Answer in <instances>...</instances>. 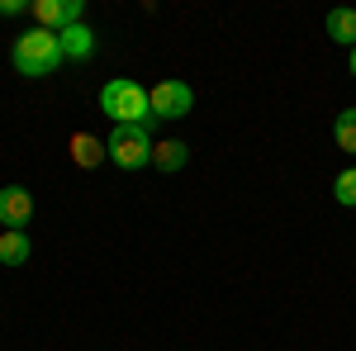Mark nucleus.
Instances as JSON below:
<instances>
[{
	"mask_svg": "<svg viewBox=\"0 0 356 351\" xmlns=\"http://www.w3.org/2000/svg\"><path fill=\"white\" fill-rule=\"evenodd\" d=\"M10 62H15L19 76H53L57 67H62V38L48 33V28H29V33L15 38Z\"/></svg>",
	"mask_w": 356,
	"mask_h": 351,
	"instance_id": "nucleus-1",
	"label": "nucleus"
},
{
	"mask_svg": "<svg viewBox=\"0 0 356 351\" xmlns=\"http://www.w3.org/2000/svg\"><path fill=\"white\" fill-rule=\"evenodd\" d=\"M100 109L114 119V129H119V124H147V119H152L147 90L138 81H110L100 90Z\"/></svg>",
	"mask_w": 356,
	"mask_h": 351,
	"instance_id": "nucleus-2",
	"label": "nucleus"
},
{
	"mask_svg": "<svg viewBox=\"0 0 356 351\" xmlns=\"http://www.w3.org/2000/svg\"><path fill=\"white\" fill-rule=\"evenodd\" d=\"M152 133H147V124H119L105 142V152H110L114 166H124V171H138V166L152 162Z\"/></svg>",
	"mask_w": 356,
	"mask_h": 351,
	"instance_id": "nucleus-3",
	"label": "nucleus"
},
{
	"mask_svg": "<svg viewBox=\"0 0 356 351\" xmlns=\"http://www.w3.org/2000/svg\"><path fill=\"white\" fill-rule=\"evenodd\" d=\"M147 105H152V119H186L195 105V90L186 81H157L147 90Z\"/></svg>",
	"mask_w": 356,
	"mask_h": 351,
	"instance_id": "nucleus-4",
	"label": "nucleus"
},
{
	"mask_svg": "<svg viewBox=\"0 0 356 351\" xmlns=\"http://www.w3.org/2000/svg\"><path fill=\"white\" fill-rule=\"evenodd\" d=\"M33 218V195H29L24 186H5L0 190V228L10 233H24V223Z\"/></svg>",
	"mask_w": 356,
	"mask_h": 351,
	"instance_id": "nucleus-5",
	"label": "nucleus"
},
{
	"mask_svg": "<svg viewBox=\"0 0 356 351\" xmlns=\"http://www.w3.org/2000/svg\"><path fill=\"white\" fill-rule=\"evenodd\" d=\"M81 0H38L33 5V15H38V28H48V33H62V28L81 24Z\"/></svg>",
	"mask_w": 356,
	"mask_h": 351,
	"instance_id": "nucleus-6",
	"label": "nucleus"
},
{
	"mask_svg": "<svg viewBox=\"0 0 356 351\" xmlns=\"http://www.w3.org/2000/svg\"><path fill=\"white\" fill-rule=\"evenodd\" d=\"M57 38H62V57H76V62H86V57L95 53V33H90L86 24H72V28H62Z\"/></svg>",
	"mask_w": 356,
	"mask_h": 351,
	"instance_id": "nucleus-7",
	"label": "nucleus"
},
{
	"mask_svg": "<svg viewBox=\"0 0 356 351\" xmlns=\"http://www.w3.org/2000/svg\"><path fill=\"white\" fill-rule=\"evenodd\" d=\"M105 157H110V152H105V142L95 133H72V162L76 166H100Z\"/></svg>",
	"mask_w": 356,
	"mask_h": 351,
	"instance_id": "nucleus-8",
	"label": "nucleus"
},
{
	"mask_svg": "<svg viewBox=\"0 0 356 351\" xmlns=\"http://www.w3.org/2000/svg\"><path fill=\"white\" fill-rule=\"evenodd\" d=\"M328 38H332V43H347V48H356V10H347V5L328 10Z\"/></svg>",
	"mask_w": 356,
	"mask_h": 351,
	"instance_id": "nucleus-9",
	"label": "nucleus"
},
{
	"mask_svg": "<svg viewBox=\"0 0 356 351\" xmlns=\"http://www.w3.org/2000/svg\"><path fill=\"white\" fill-rule=\"evenodd\" d=\"M186 162H191V147L181 138H166V142L152 147V166H162V171H181Z\"/></svg>",
	"mask_w": 356,
	"mask_h": 351,
	"instance_id": "nucleus-10",
	"label": "nucleus"
},
{
	"mask_svg": "<svg viewBox=\"0 0 356 351\" xmlns=\"http://www.w3.org/2000/svg\"><path fill=\"white\" fill-rule=\"evenodd\" d=\"M29 261V238L24 233H0V266H24Z\"/></svg>",
	"mask_w": 356,
	"mask_h": 351,
	"instance_id": "nucleus-11",
	"label": "nucleus"
},
{
	"mask_svg": "<svg viewBox=\"0 0 356 351\" xmlns=\"http://www.w3.org/2000/svg\"><path fill=\"white\" fill-rule=\"evenodd\" d=\"M332 138H337V147H342V152H356V109H342V114H337Z\"/></svg>",
	"mask_w": 356,
	"mask_h": 351,
	"instance_id": "nucleus-12",
	"label": "nucleus"
},
{
	"mask_svg": "<svg viewBox=\"0 0 356 351\" xmlns=\"http://www.w3.org/2000/svg\"><path fill=\"white\" fill-rule=\"evenodd\" d=\"M332 195H337V204H347V209H356V166H347L337 181H332Z\"/></svg>",
	"mask_w": 356,
	"mask_h": 351,
	"instance_id": "nucleus-13",
	"label": "nucleus"
},
{
	"mask_svg": "<svg viewBox=\"0 0 356 351\" xmlns=\"http://www.w3.org/2000/svg\"><path fill=\"white\" fill-rule=\"evenodd\" d=\"M24 10H29L24 0H0V15H24Z\"/></svg>",
	"mask_w": 356,
	"mask_h": 351,
	"instance_id": "nucleus-14",
	"label": "nucleus"
},
{
	"mask_svg": "<svg viewBox=\"0 0 356 351\" xmlns=\"http://www.w3.org/2000/svg\"><path fill=\"white\" fill-rule=\"evenodd\" d=\"M352 76H356V48H352Z\"/></svg>",
	"mask_w": 356,
	"mask_h": 351,
	"instance_id": "nucleus-15",
	"label": "nucleus"
}]
</instances>
